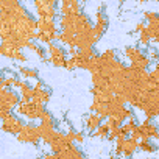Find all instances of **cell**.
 <instances>
[{"label":"cell","mask_w":159,"mask_h":159,"mask_svg":"<svg viewBox=\"0 0 159 159\" xmlns=\"http://www.w3.org/2000/svg\"><path fill=\"white\" fill-rule=\"evenodd\" d=\"M16 136H17L19 142H22V143H33V145H36L39 142V139H41L38 125H34V123H24V126L20 128V131Z\"/></svg>","instance_id":"obj_1"},{"label":"cell","mask_w":159,"mask_h":159,"mask_svg":"<svg viewBox=\"0 0 159 159\" xmlns=\"http://www.w3.org/2000/svg\"><path fill=\"white\" fill-rule=\"evenodd\" d=\"M2 129L5 131V133H10V134H17L19 131H20V128L24 126V122L17 117V116H14V114H8L5 119H2Z\"/></svg>","instance_id":"obj_2"},{"label":"cell","mask_w":159,"mask_h":159,"mask_svg":"<svg viewBox=\"0 0 159 159\" xmlns=\"http://www.w3.org/2000/svg\"><path fill=\"white\" fill-rule=\"evenodd\" d=\"M100 125H102V116H98V114H92L86 119V126L91 133H94Z\"/></svg>","instance_id":"obj_3"},{"label":"cell","mask_w":159,"mask_h":159,"mask_svg":"<svg viewBox=\"0 0 159 159\" xmlns=\"http://www.w3.org/2000/svg\"><path fill=\"white\" fill-rule=\"evenodd\" d=\"M19 73L27 80H38V76H39L36 69H28V67H19Z\"/></svg>","instance_id":"obj_4"},{"label":"cell","mask_w":159,"mask_h":159,"mask_svg":"<svg viewBox=\"0 0 159 159\" xmlns=\"http://www.w3.org/2000/svg\"><path fill=\"white\" fill-rule=\"evenodd\" d=\"M137 148H140L142 151H147V153H153V151H156V148H157V147H156L150 139H142V140L139 142Z\"/></svg>","instance_id":"obj_5"},{"label":"cell","mask_w":159,"mask_h":159,"mask_svg":"<svg viewBox=\"0 0 159 159\" xmlns=\"http://www.w3.org/2000/svg\"><path fill=\"white\" fill-rule=\"evenodd\" d=\"M34 53H36V55H38V56L41 58V59H44V58H45V50H44L42 47H39V45L36 47V50H34Z\"/></svg>","instance_id":"obj_6"},{"label":"cell","mask_w":159,"mask_h":159,"mask_svg":"<svg viewBox=\"0 0 159 159\" xmlns=\"http://www.w3.org/2000/svg\"><path fill=\"white\" fill-rule=\"evenodd\" d=\"M2 81H3V75H2V70H0V86H2Z\"/></svg>","instance_id":"obj_7"},{"label":"cell","mask_w":159,"mask_h":159,"mask_svg":"<svg viewBox=\"0 0 159 159\" xmlns=\"http://www.w3.org/2000/svg\"><path fill=\"white\" fill-rule=\"evenodd\" d=\"M125 2H126V0H119V3H120V5H123Z\"/></svg>","instance_id":"obj_8"}]
</instances>
